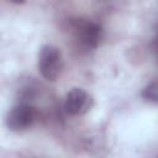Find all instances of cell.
<instances>
[{
	"mask_svg": "<svg viewBox=\"0 0 158 158\" xmlns=\"http://www.w3.org/2000/svg\"><path fill=\"white\" fill-rule=\"evenodd\" d=\"M63 68V58L60 51L51 44L42 46L38 53V70L41 75L49 80L54 81Z\"/></svg>",
	"mask_w": 158,
	"mask_h": 158,
	"instance_id": "obj_1",
	"label": "cell"
},
{
	"mask_svg": "<svg viewBox=\"0 0 158 158\" xmlns=\"http://www.w3.org/2000/svg\"><path fill=\"white\" fill-rule=\"evenodd\" d=\"M37 118L36 110L28 104H19L14 106L6 115L5 122L9 130L11 131H25L30 128Z\"/></svg>",
	"mask_w": 158,
	"mask_h": 158,
	"instance_id": "obj_2",
	"label": "cell"
},
{
	"mask_svg": "<svg viewBox=\"0 0 158 158\" xmlns=\"http://www.w3.org/2000/svg\"><path fill=\"white\" fill-rule=\"evenodd\" d=\"M73 36L84 49H94L101 38V28L90 21H75L73 23Z\"/></svg>",
	"mask_w": 158,
	"mask_h": 158,
	"instance_id": "obj_3",
	"label": "cell"
},
{
	"mask_svg": "<svg viewBox=\"0 0 158 158\" xmlns=\"http://www.w3.org/2000/svg\"><path fill=\"white\" fill-rule=\"evenodd\" d=\"M91 104H93L91 96L84 89L74 88L67 94L64 107L69 115L80 116L90 110Z\"/></svg>",
	"mask_w": 158,
	"mask_h": 158,
	"instance_id": "obj_4",
	"label": "cell"
},
{
	"mask_svg": "<svg viewBox=\"0 0 158 158\" xmlns=\"http://www.w3.org/2000/svg\"><path fill=\"white\" fill-rule=\"evenodd\" d=\"M142 98L151 102H157L158 100V91H157V81H152L147 85L142 91Z\"/></svg>",
	"mask_w": 158,
	"mask_h": 158,
	"instance_id": "obj_5",
	"label": "cell"
},
{
	"mask_svg": "<svg viewBox=\"0 0 158 158\" xmlns=\"http://www.w3.org/2000/svg\"><path fill=\"white\" fill-rule=\"evenodd\" d=\"M10 1H12V2H15V4H23L26 0H10Z\"/></svg>",
	"mask_w": 158,
	"mask_h": 158,
	"instance_id": "obj_6",
	"label": "cell"
}]
</instances>
